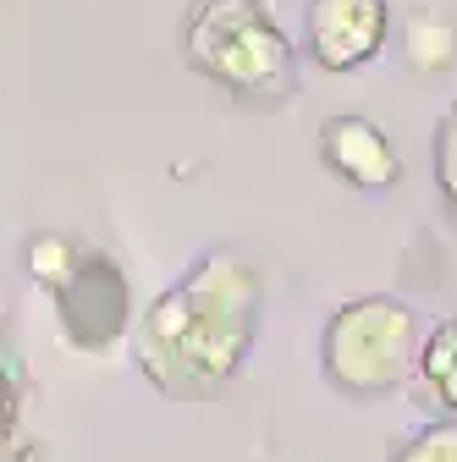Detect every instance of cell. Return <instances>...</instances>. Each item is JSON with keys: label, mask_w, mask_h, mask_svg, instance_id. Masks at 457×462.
<instances>
[{"label": "cell", "mask_w": 457, "mask_h": 462, "mask_svg": "<svg viewBox=\"0 0 457 462\" xmlns=\"http://www.w3.org/2000/svg\"><path fill=\"white\" fill-rule=\"evenodd\" d=\"M6 424H12V385L0 380V430H6Z\"/></svg>", "instance_id": "obj_1"}]
</instances>
